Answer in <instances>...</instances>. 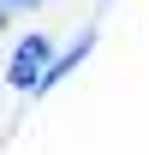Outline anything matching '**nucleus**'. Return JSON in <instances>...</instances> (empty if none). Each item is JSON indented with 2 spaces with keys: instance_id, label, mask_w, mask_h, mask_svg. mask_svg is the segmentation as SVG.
Here are the masks:
<instances>
[{
  "instance_id": "f257e3e1",
  "label": "nucleus",
  "mask_w": 149,
  "mask_h": 155,
  "mask_svg": "<svg viewBox=\"0 0 149 155\" xmlns=\"http://www.w3.org/2000/svg\"><path fill=\"white\" fill-rule=\"evenodd\" d=\"M48 60H54V42L42 36V30H30V36L12 48V60H6V84L18 90V96H36L42 72H48Z\"/></svg>"
},
{
  "instance_id": "f03ea898",
  "label": "nucleus",
  "mask_w": 149,
  "mask_h": 155,
  "mask_svg": "<svg viewBox=\"0 0 149 155\" xmlns=\"http://www.w3.org/2000/svg\"><path fill=\"white\" fill-rule=\"evenodd\" d=\"M90 54H95V30H78V36H72V48H54V60H48V72H42V84H36V96L60 90V84H66V78H72Z\"/></svg>"
},
{
  "instance_id": "7ed1b4c3",
  "label": "nucleus",
  "mask_w": 149,
  "mask_h": 155,
  "mask_svg": "<svg viewBox=\"0 0 149 155\" xmlns=\"http://www.w3.org/2000/svg\"><path fill=\"white\" fill-rule=\"evenodd\" d=\"M0 6H6V12H36L42 0H0Z\"/></svg>"
},
{
  "instance_id": "20e7f679",
  "label": "nucleus",
  "mask_w": 149,
  "mask_h": 155,
  "mask_svg": "<svg viewBox=\"0 0 149 155\" xmlns=\"http://www.w3.org/2000/svg\"><path fill=\"white\" fill-rule=\"evenodd\" d=\"M6 18H12V12H6V6H0V30H6Z\"/></svg>"
}]
</instances>
